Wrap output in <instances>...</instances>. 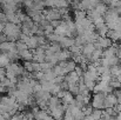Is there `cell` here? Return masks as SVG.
<instances>
[{
    "label": "cell",
    "instance_id": "1",
    "mask_svg": "<svg viewBox=\"0 0 121 120\" xmlns=\"http://www.w3.org/2000/svg\"><path fill=\"white\" fill-rule=\"evenodd\" d=\"M2 33L7 37L8 41H17L19 40L20 34H21V26L15 25L13 22H6Z\"/></svg>",
    "mask_w": 121,
    "mask_h": 120
},
{
    "label": "cell",
    "instance_id": "7",
    "mask_svg": "<svg viewBox=\"0 0 121 120\" xmlns=\"http://www.w3.org/2000/svg\"><path fill=\"white\" fill-rule=\"evenodd\" d=\"M94 49H95L94 44H93V42H87V44H85V45L82 46V48H81V53H82V55L88 60L89 57H91V54L93 53ZM88 62H89V61H88Z\"/></svg>",
    "mask_w": 121,
    "mask_h": 120
},
{
    "label": "cell",
    "instance_id": "3",
    "mask_svg": "<svg viewBox=\"0 0 121 120\" xmlns=\"http://www.w3.org/2000/svg\"><path fill=\"white\" fill-rule=\"evenodd\" d=\"M65 111H66V106L62 105V104H60V105L56 106L55 108L51 110V111L48 112V114H49L51 117H53L55 120H62L64 114H65Z\"/></svg>",
    "mask_w": 121,
    "mask_h": 120
},
{
    "label": "cell",
    "instance_id": "18",
    "mask_svg": "<svg viewBox=\"0 0 121 120\" xmlns=\"http://www.w3.org/2000/svg\"><path fill=\"white\" fill-rule=\"evenodd\" d=\"M54 7L60 9V8H68L69 7V1L68 0H54Z\"/></svg>",
    "mask_w": 121,
    "mask_h": 120
},
{
    "label": "cell",
    "instance_id": "5",
    "mask_svg": "<svg viewBox=\"0 0 121 120\" xmlns=\"http://www.w3.org/2000/svg\"><path fill=\"white\" fill-rule=\"evenodd\" d=\"M58 65L62 68V71H64V73H65V76L67 74V73H69V72H72V71H74L75 70V67H77V64L73 61V60H67V61H60V62H58Z\"/></svg>",
    "mask_w": 121,
    "mask_h": 120
},
{
    "label": "cell",
    "instance_id": "13",
    "mask_svg": "<svg viewBox=\"0 0 121 120\" xmlns=\"http://www.w3.org/2000/svg\"><path fill=\"white\" fill-rule=\"evenodd\" d=\"M19 57H20V59H22L25 61H32V59H33V52L31 49L26 48V49L19 51Z\"/></svg>",
    "mask_w": 121,
    "mask_h": 120
},
{
    "label": "cell",
    "instance_id": "11",
    "mask_svg": "<svg viewBox=\"0 0 121 120\" xmlns=\"http://www.w3.org/2000/svg\"><path fill=\"white\" fill-rule=\"evenodd\" d=\"M60 100H61V104L67 107L68 105H71V104L74 102V95L71 94L68 91H65V93H64V95L60 98Z\"/></svg>",
    "mask_w": 121,
    "mask_h": 120
},
{
    "label": "cell",
    "instance_id": "22",
    "mask_svg": "<svg viewBox=\"0 0 121 120\" xmlns=\"http://www.w3.org/2000/svg\"><path fill=\"white\" fill-rule=\"evenodd\" d=\"M33 0H22V5L26 7V9H28V8H32L33 7Z\"/></svg>",
    "mask_w": 121,
    "mask_h": 120
},
{
    "label": "cell",
    "instance_id": "15",
    "mask_svg": "<svg viewBox=\"0 0 121 120\" xmlns=\"http://www.w3.org/2000/svg\"><path fill=\"white\" fill-rule=\"evenodd\" d=\"M102 52H104L102 48H95V49L93 51V53L91 54L88 61H89V62H94V61L101 59V58H102Z\"/></svg>",
    "mask_w": 121,
    "mask_h": 120
},
{
    "label": "cell",
    "instance_id": "25",
    "mask_svg": "<svg viewBox=\"0 0 121 120\" xmlns=\"http://www.w3.org/2000/svg\"><path fill=\"white\" fill-rule=\"evenodd\" d=\"M5 24L6 22H0V33L4 32V28H5Z\"/></svg>",
    "mask_w": 121,
    "mask_h": 120
},
{
    "label": "cell",
    "instance_id": "28",
    "mask_svg": "<svg viewBox=\"0 0 121 120\" xmlns=\"http://www.w3.org/2000/svg\"><path fill=\"white\" fill-rule=\"evenodd\" d=\"M68 1H73V0H68Z\"/></svg>",
    "mask_w": 121,
    "mask_h": 120
},
{
    "label": "cell",
    "instance_id": "14",
    "mask_svg": "<svg viewBox=\"0 0 121 120\" xmlns=\"http://www.w3.org/2000/svg\"><path fill=\"white\" fill-rule=\"evenodd\" d=\"M56 55H58L59 62H60V61H67V60H69V59L72 58V53H71L68 49H61L60 52L56 53Z\"/></svg>",
    "mask_w": 121,
    "mask_h": 120
},
{
    "label": "cell",
    "instance_id": "6",
    "mask_svg": "<svg viewBox=\"0 0 121 120\" xmlns=\"http://www.w3.org/2000/svg\"><path fill=\"white\" fill-rule=\"evenodd\" d=\"M93 44H94L95 48H102L104 49V48L109 47L113 42L111 41V39H108L107 37H98L96 41H94Z\"/></svg>",
    "mask_w": 121,
    "mask_h": 120
},
{
    "label": "cell",
    "instance_id": "10",
    "mask_svg": "<svg viewBox=\"0 0 121 120\" xmlns=\"http://www.w3.org/2000/svg\"><path fill=\"white\" fill-rule=\"evenodd\" d=\"M60 45L61 48L64 49H68L69 47H72L74 45V39L73 38H68V37H61V39L58 42Z\"/></svg>",
    "mask_w": 121,
    "mask_h": 120
},
{
    "label": "cell",
    "instance_id": "23",
    "mask_svg": "<svg viewBox=\"0 0 121 120\" xmlns=\"http://www.w3.org/2000/svg\"><path fill=\"white\" fill-rule=\"evenodd\" d=\"M49 22H51V25L55 28V27H58V26L61 24V19H60V20H53V21H49Z\"/></svg>",
    "mask_w": 121,
    "mask_h": 120
},
{
    "label": "cell",
    "instance_id": "16",
    "mask_svg": "<svg viewBox=\"0 0 121 120\" xmlns=\"http://www.w3.org/2000/svg\"><path fill=\"white\" fill-rule=\"evenodd\" d=\"M94 9H95V11L101 15V17H104V15H105V13H106V12H107V9H108V6H107L106 4H104L102 1H100V2L94 7Z\"/></svg>",
    "mask_w": 121,
    "mask_h": 120
},
{
    "label": "cell",
    "instance_id": "21",
    "mask_svg": "<svg viewBox=\"0 0 121 120\" xmlns=\"http://www.w3.org/2000/svg\"><path fill=\"white\" fill-rule=\"evenodd\" d=\"M101 114H102V111H101V110H93L92 113H91V116L95 120L101 119Z\"/></svg>",
    "mask_w": 121,
    "mask_h": 120
},
{
    "label": "cell",
    "instance_id": "19",
    "mask_svg": "<svg viewBox=\"0 0 121 120\" xmlns=\"http://www.w3.org/2000/svg\"><path fill=\"white\" fill-rule=\"evenodd\" d=\"M74 17H75V20H81V19H83V18L87 17V13H86V11L77 9V11L74 12Z\"/></svg>",
    "mask_w": 121,
    "mask_h": 120
},
{
    "label": "cell",
    "instance_id": "24",
    "mask_svg": "<svg viewBox=\"0 0 121 120\" xmlns=\"http://www.w3.org/2000/svg\"><path fill=\"white\" fill-rule=\"evenodd\" d=\"M4 41H7V37L4 33H0V44H2Z\"/></svg>",
    "mask_w": 121,
    "mask_h": 120
},
{
    "label": "cell",
    "instance_id": "2",
    "mask_svg": "<svg viewBox=\"0 0 121 120\" xmlns=\"http://www.w3.org/2000/svg\"><path fill=\"white\" fill-rule=\"evenodd\" d=\"M105 98L106 94L100 92V93H94L93 98H92V108L93 110H102L104 108V102H105Z\"/></svg>",
    "mask_w": 121,
    "mask_h": 120
},
{
    "label": "cell",
    "instance_id": "27",
    "mask_svg": "<svg viewBox=\"0 0 121 120\" xmlns=\"http://www.w3.org/2000/svg\"><path fill=\"white\" fill-rule=\"evenodd\" d=\"M31 120H35V119H34V118H33V119H31Z\"/></svg>",
    "mask_w": 121,
    "mask_h": 120
},
{
    "label": "cell",
    "instance_id": "26",
    "mask_svg": "<svg viewBox=\"0 0 121 120\" xmlns=\"http://www.w3.org/2000/svg\"><path fill=\"white\" fill-rule=\"evenodd\" d=\"M117 97H118V104H121V93L117 92Z\"/></svg>",
    "mask_w": 121,
    "mask_h": 120
},
{
    "label": "cell",
    "instance_id": "12",
    "mask_svg": "<svg viewBox=\"0 0 121 120\" xmlns=\"http://www.w3.org/2000/svg\"><path fill=\"white\" fill-rule=\"evenodd\" d=\"M60 104H61V100H60L56 95H51V98L48 99V102H47V107H48L47 112H49L51 110L55 108V107L59 106Z\"/></svg>",
    "mask_w": 121,
    "mask_h": 120
},
{
    "label": "cell",
    "instance_id": "9",
    "mask_svg": "<svg viewBox=\"0 0 121 120\" xmlns=\"http://www.w3.org/2000/svg\"><path fill=\"white\" fill-rule=\"evenodd\" d=\"M17 49L15 47V42L14 41H4L2 44H0V51L1 53H7V52H11V51H14Z\"/></svg>",
    "mask_w": 121,
    "mask_h": 120
},
{
    "label": "cell",
    "instance_id": "20",
    "mask_svg": "<svg viewBox=\"0 0 121 120\" xmlns=\"http://www.w3.org/2000/svg\"><path fill=\"white\" fill-rule=\"evenodd\" d=\"M24 70L30 72V73H33V61H25L24 62Z\"/></svg>",
    "mask_w": 121,
    "mask_h": 120
},
{
    "label": "cell",
    "instance_id": "8",
    "mask_svg": "<svg viewBox=\"0 0 121 120\" xmlns=\"http://www.w3.org/2000/svg\"><path fill=\"white\" fill-rule=\"evenodd\" d=\"M80 78L81 77H79L75 71H72V72H69L65 76V81L67 82V85H73V84H78Z\"/></svg>",
    "mask_w": 121,
    "mask_h": 120
},
{
    "label": "cell",
    "instance_id": "17",
    "mask_svg": "<svg viewBox=\"0 0 121 120\" xmlns=\"http://www.w3.org/2000/svg\"><path fill=\"white\" fill-rule=\"evenodd\" d=\"M12 61L6 55V53H0V68H6Z\"/></svg>",
    "mask_w": 121,
    "mask_h": 120
},
{
    "label": "cell",
    "instance_id": "4",
    "mask_svg": "<svg viewBox=\"0 0 121 120\" xmlns=\"http://www.w3.org/2000/svg\"><path fill=\"white\" fill-rule=\"evenodd\" d=\"M117 104H118V97H117V94H114V93L106 94L105 102H104V108H113Z\"/></svg>",
    "mask_w": 121,
    "mask_h": 120
}]
</instances>
